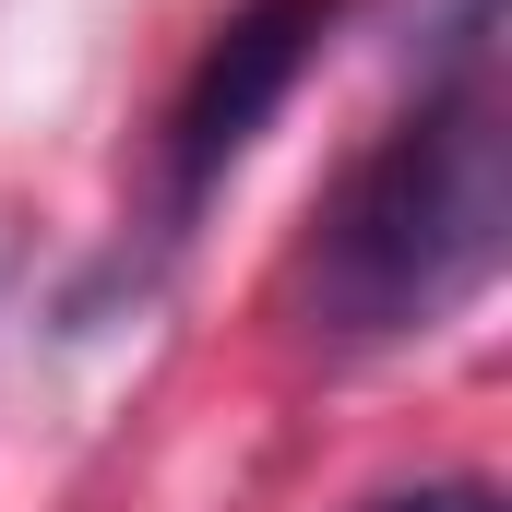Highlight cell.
Instances as JSON below:
<instances>
[{
  "instance_id": "1",
  "label": "cell",
  "mask_w": 512,
  "mask_h": 512,
  "mask_svg": "<svg viewBox=\"0 0 512 512\" xmlns=\"http://www.w3.org/2000/svg\"><path fill=\"white\" fill-rule=\"evenodd\" d=\"M501 0H465L417 72V108L346 167L310 239V334L322 346H405L441 334L489 274L512 227V167H501Z\"/></svg>"
},
{
  "instance_id": "2",
  "label": "cell",
  "mask_w": 512,
  "mask_h": 512,
  "mask_svg": "<svg viewBox=\"0 0 512 512\" xmlns=\"http://www.w3.org/2000/svg\"><path fill=\"white\" fill-rule=\"evenodd\" d=\"M322 24H334V0H239L215 24V48L191 60V84L167 108V239L215 203V179L262 143V120L286 108V84L310 72Z\"/></svg>"
},
{
  "instance_id": "3",
  "label": "cell",
  "mask_w": 512,
  "mask_h": 512,
  "mask_svg": "<svg viewBox=\"0 0 512 512\" xmlns=\"http://www.w3.org/2000/svg\"><path fill=\"white\" fill-rule=\"evenodd\" d=\"M370 512H501V489H489V477H429V489H393V501H370Z\"/></svg>"
}]
</instances>
